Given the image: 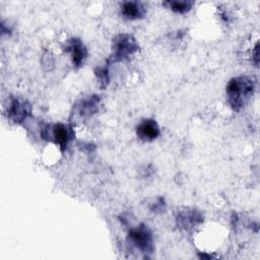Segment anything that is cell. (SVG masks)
Instances as JSON below:
<instances>
[{"label":"cell","instance_id":"ba28073f","mask_svg":"<svg viewBox=\"0 0 260 260\" xmlns=\"http://www.w3.org/2000/svg\"><path fill=\"white\" fill-rule=\"evenodd\" d=\"M159 126L153 119H144L136 127L137 137L144 142H150L155 140L159 136Z\"/></svg>","mask_w":260,"mask_h":260},{"label":"cell","instance_id":"8992f818","mask_svg":"<svg viewBox=\"0 0 260 260\" xmlns=\"http://www.w3.org/2000/svg\"><path fill=\"white\" fill-rule=\"evenodd\" d=\"M203 214L195 208H184L177 212L176 222L178 228L185 231H191L203 222Z\"/></svg>","mask_w":260,"mask_h":260},{"label":"cell","instance_id":"3957f363","mask_svg":"<svg viewBox=\"0 0 260 260\" xmlns=\"http://www.w3.org/2000/svg\"><path fill=\"white\" fill-rule=\"evenodd\" d=\"M127 241L141 253L150 254L154 250L152 233L144 223H140L138 226L130 229L128 232Z\"/></svg>","mask_w":260,"mask_h":260},{"label":"cell","instance_id":"6da1fadb","mask_svg":"<svg viewBox=\"0 0 260 260\" xmlns=\"http://www.w3.org/2000/svg\"><path fill=\"white\" fill-rule=\"evenodd\" d=\"M257 79L251 75L233 77L226 84L225 93L230 107L235 112L243 110L252 100L256 91Z\"/></svg>","mask_w":260,"mask_h":260},{"label":"cell","instance_id":"52a82bcc","mask_svg":"<svg viewBox=\"0 0 260 260\" xmlns=\"http://www.w3.org/2000/svg\"><path fill=\"white\" fill-rule=\"evenodd\" d=\"M64 50L69 54L72 64L79 68L81 67L87 58V49L78 38H71L66 41Z\"/></svg>","mask_w":260,"mask_h":260},{"label":"cell","instance_id":"7a4b0ae2","mask_svg":"<svg viewBox=\"0 0 260 260\" xmlns=\"http://www.w3.org/2000/svg\"><path fill=\"white\" fill-rule=\"evenodd\" d=\"M139 50L136 39L130 34H119L112 42L111 62H124L132 59Z\"/></svg>","mask_w":260,"mask_h":260},{"label":"cell","instance_id":"4fadbf2b","mask_svg":"<svg viewBox=\"0 0 260 260\" xmlns=\"http://www.w3.org/2000/svg\"><path fill=\"white\" fill-rule=\"evenodd\" d=\"M149 210L153 213H161L166 210V202L162 197H156L148 205Z\"/></svg>","mask_w":260,"mask_h":260},{"label":"cell","instance_id":"8fae6325","mask_svg":"<svg viewBox=\"0 0 260 260\" xmlns=\"http://www.w3.org/2000/svg\"><path fill=\"white\" fill-rule=\"evenodd\" d=\"M193 2L192 1H175V0H168V1H164L162 5L170 9L171 11L175 12V13H179V14H185L187 12H189L193 6Z\"/></svg>","mask_w":260,"mask_h":260},{"label":"cell","instance_id":"5b68a950","mask_svg":"<svg viewBox=\"0 0 260 260\" xmlns=\"http://www.w3.org/2000/svg\"><path fill=\"white\" fill-rule=\"evenodd\" d=\"M6 106L7 118L14 124L23 123L31 114V106L24 99L10 96Z\"/></svg>","mask_w":260,"mask_h":260},{"label":"cell","instance_id":"30bf717a","mask_svg":"<svg viewBox=\"0 0 260 260\" xmlns=\"http://www.w3.org/2000/svg\"><path fill=\"white\" fill-rule=\"evenodd\" d=\"M101 99L99 95H90L80 102L77 106V112L80 117H90L94 115L100 107Z\"/></svg>","mask_w":260,"mask_h":260},{"label":"cell","instance_id":"5bb4252c","mask_svg":"<svg viewBox=\"0 0 260 260\" xmlns=\"http://www.w3.org/2000/svg\"><path fill=\"white\" fill-rule=\"evenodd\" d=\"M252 61L254 62L255 66H258L259 64V44L258 42L255 44V47L252 49Z\"/></svg>","mask_w":260,"mask_h":260},{"label":"cell","instance_id":"9c48e42d","mask_svg":"<svg viewBox=\"0 0 260 260\" xmlns=\"http://www.w3.org/2000/svg\"><path fill=\"white\" fill-rule=\"evenodd\" d=\"M120 13L127 20H137L144 17L146 8L142 2L125 1L121 4Z\"/></svg>","mask_w":260,"mask_h":260},{"label":"cell","instance_id":"277c9868","mask_svg":"<svg viewBox=\"0 0 260 260\" xmlns=\"http://www.w3.org/2000/svg\"><path fill=\"white\" fill-rule=\"evenodd\" d=\"M42 136L43 138L52 141L54 144L59 146L62 151H64L71 140L72 131L69 126L63 123H55L47 125L42 130Z\"/></svg>","mask_w":260,"mask_h":260},{"label":"cell","instance_id":"7c38bea8","mask_svg":"<svg viewBox=\"0 0 260 260\" xmlns=\"http://www.w3.org/2000/svg\"><path fill=\"white\" fill-rule=\"evenodd\" d=\"M95 77L99 81V84L102 88H105L108 86L109 81H110V75H109V68L108 65L104 66H99L94 70Z\"/></svg>","mask_w":260,"mask_h":260}]
</instances>
